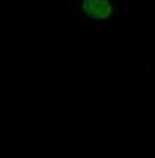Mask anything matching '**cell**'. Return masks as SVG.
Listing matches in <instances>:
<instances>
[{"instance_id": "cell-1", "label": "cell", "mask_w": 155, "mask_h": 158, "mask_svg": "<svg viewBox=\"0 0 155 158\" xmlns=\"http://www.w3.org/2000/svg\"><path fill=\"white\" fill-rule=\"evenodd\" d=\"M73 7L78 17H85L89 21H106L122 12V5L110 0H82V2H73Z\"/></svg>"}]
</instances>
